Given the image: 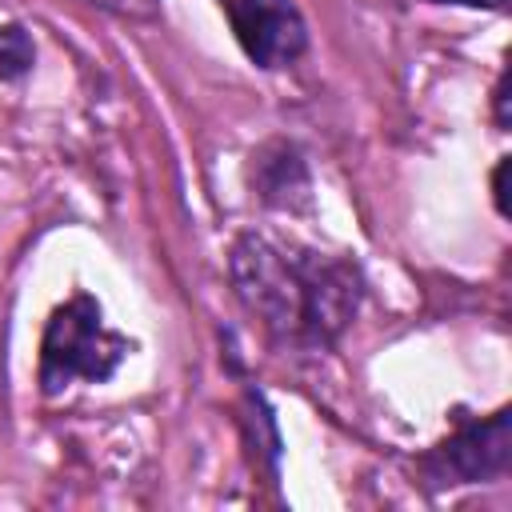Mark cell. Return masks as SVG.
I'll list each match as a JSON object with an SVG mask.
<instances>
[{"label": "cell", "instance_id": "cell-1", "mask_svg": "<svg viewBox=\"0 0 512 512\" xmlns=\"http://www.w3.org/2000/svg\"><path fill=\"white\" fill-rule=\"evenodd\" d=\"M228 280L264 332L288 348L336 344L364 300L356 260L300 240H276L268 232H244L232 240Z\"/></svg>", "mask_w": 512, "mask_h": 512}, {"label": "cell", "instance_id": "cell-2", "mask_svg": "<svg viewBox=\"0 0 512 512\" xmlns=\"http://www.w3.org/2000/svg\"><path fill=\"white\" fill-rule=\"evenodd\" d=\"M128 336L112 332L104 324V312L96 304V296L76 292L72 300H64L40 336V392L56 396L60 388H68L72 380H88V384H104L120 360L128 356Z\"/></svg>", "mask_w": 512, "mask_h": 512}, {"label": "cell", "instance_id": "cell-3", "mask_svg": "<svg viewBox=\"0 0 512 512\" xmlns=\"http://www.w3.org/2000/svg\"><path fill=\"white\" fill-rule=\"evenodd\" d=\"M512 460V412L496 408L484 420L460 424L448 440L420 456V480L428 492L456 484H488L508 472Z\"/></svg>", "mask_w": 512, "mask_h": 512}, {"label": "cell", "instance_id": "cell-4", "mask_svg": "<svg viewBox=\"0 0 512 512\" xmlns=\"http://www.w3.org/2000/svg\"><path fill=\"white\" fill-rule=\"evenodd\" d=\"M236 44L256 68H288L308 48V24L292 0H220Z\"/></svg>", "mask_w": 512, "mask_h": 512}, {"label": "cell", "instance_id": "cell-5", "mask_svg": "<svg viewBox=\"0 0 512 512\" xmlns=\"http://www.w3.org/2000/svg\"><path fill=\"white\" fill-rule=\"evenodd\" d=\"M248 180H252L256 200L268 208L296 212V208H308V200H312L308 164L296 152V144H288V140H268L264 148H256L252 164H248Z\"/></svg>", "mask_w": 512, "mask_h": 512}, {"label": "cell", "instance_id": "cell-6", "mask_svg": "<svg viewBox=\"0 0 512 512\" xmlns=\"http://www.w3.org/2000/svg\"><path fill=\"white\" fill-rule=\"evenodd\" d=\"M36 64V44L24 24H0V80L12 84Z\"/></svg>", "mask_w": 512, "mask_h": 512}, {"label": "cell", "instance_id": "cell-7", "mask_svg": "<svg viewBox=\"0 0 512 512\" xmlns=\"http://www.w3.org/2000/svg\"><path fill=\"white\" fill-rule=\"evenodd\" d=\"M508 92H512V72L504 68L500 80H496V92H492V108H496V124H500V128L512 124V96H508Z\"/></svg>", "mask_w": 512, "mask_h": 512}, {"label": "cell", "instance_id": "cell-8", "mask_svg": "<svg viewBox=\"0 0 512 512\" xmlns=\"http://www.w3.org/2000/svg\"><path fill=\"white\" fill-rule=\"evenodd\" d=\"M508 168H512V160L500 156V164H496V172H492V200H496V212H500V216L512 212V208H508Z\"/></svg>", "mask_w": 512, "mask_h": 512}, {"label": "cell", "instance_id": "cell-9", "mask_svg": "<svg viewBox=\"0 0 512 512\" xmlns=\"http://www.w3.org/2000/svg\"><path fill=\"white\" fill-rule=\"evenodd\" d=\"M432 4H464V8H492V12L508 8V0H432Z\"/></svg>", "mask_w": 512, "mask_h": 512}]
</instances>
